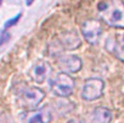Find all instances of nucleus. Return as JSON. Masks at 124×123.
I'll return each mask as SVG.
<instances>
[{
	"mask_svg": "<svg viewBox=\"0 0 124 123\" xmlns=\"http://www.w3.org/2000/svg\"><path fill=\"white\" fill-rule=\"evenodd\" d=\"M53 120V111L50 106L30 111L23 117L24 123H50Z\"/></svg>",
	"mask_w": 124,
	"mask_h": 123,
	"instance_id": "obj_6",
	"label": "nucleus"
},
{
	"mask_svg": "<svg viewBox=\"0 0 124 123\" xmlns=\"http://www.w3.org/2000/svg\"><path fill=\"white\" fill-rule=\"evenodd\" d=\"M59 68L62 70V72L68 74H76L81 70L82 68V60L78 55L75 54H67L61 55L58 61Z\"/></svg>",
	"mask_w": 124,
	"mask_h": 123,
	"instance_id": "obj_8",
	"label": "nucleus"
},
{
	"mask_svg": "<svg viewBox=\"0 0 124 123\" xmlns=\"http://www.w3.org/2000/svg\"><path fill=\"white\" fill-rule=\"evenodd\" d=\"M113 112L106 106H97L90 114V123H111L113 121Z\"/></svg>",
	"mask_w": 124,
	"mask_h": 123,
	"instance_id": "obj_11",
	"label": "nucleus"
},
{
	"mask_svg": "<svg viewBox=\"0 0 124 123\" xmlns=\"http://www.w3.org/2000/svg\"><path fill=\"white\" fill-rule=\"evenodd\" d=\"M59 43L63 50L71 51V50L78 49L81 45L82 41L78 32L75 29H71V31H68V32L62 34L61 37L59 39Z\"/></svg>",
	"mask_w": 124,
	"mask_h": 123,
	"instance_id": "obj_10",
	"label": "nucleus"
},
{
	"mask_svg": "<svg viewBox=\"0 0 124 123\" xmlns=\"http://www.w3.org/2000/svg\"><path fill=\"white\" fill-rule=\"evenodd\" d=\"M1 2H2V0H0V6H1Z\"/></svg>",
	"mask_w": 124,
	"mask_h": 123,
	"instance_id": "obj_17",
	"label": "nucleus"
},
{
	"mask_svg": "<svg viewBox=\"0 0 124 123\" xmlns=\"http://www.w3.org/2000/svg\"><path fill=\"white\" fill-rule=\"evenodd\" d=\"M101 19L109 27L124 29V1L123 0H109L108 2L99 3Z\"/></svg>",
	"mask_w": 124,
	"mask_h": 123,
	"instance_id": "obj_1",
	"label": "nucleus"
},
{
	"mask_svg": "<svg viewBox=\"0 0 124 123\" xmlns=\"http://www.w3.org/2000/svg\"><path fill=\"white\" fill-rule=\"evenodd\" d=\"M67 123H85V121H84V119H80V117H72Z\"/></svg>",
	"mask_w": 124,
	"mask_h": 123,
	"instance_id": "obj_15",
	"label": "nucleus"
},
{
	"mask_svg": "<svg viewBox=\"0 0 124 123\" xmlns=\"http://www.w3.org/2000/svg\"><path fill=\"white\" fill-rule=\"evenodd\" d=\"M75 79L68 74L60 72L51 81V90L60 98L70 97L75 91Z\"/></svg>",
	"mask_w": 124,
	"mask_h": 123,
	"instance_id": "obj_3",
	"label": "nucleus"
},
{
	"mask_svg": "<svg viewBox=\"0 0 124 123\" xmlns=\"http://www.w3.org/2000/svg\"><path fill=\"white\" fill-rule=\"evenodd\" d=\"M9 37H10V35H9V34H8V33L3 32V33H2V35L0 36V44H3V43H5V42H7Z\"/></svg>",
	"mask_w": 124,
	"mask_h": 123,
	"instance_id": "obj_14",
	"label": "nucleus"
},
{
	"mask_svg": "<svg viewBox=\"0 0 124 123\" xmlns=\"http://www.w3.org/2000/svg\"><path fill=\"white\" fill-rule=\"evenodd\" d=\"M105 89V81L99 77L88 78L84 84L81 91L82 99L87 102H93L98 98H101L104 94Z\"/></svg>",
	"mask_w": 124,
	"mask_h": 123,
	"instance_id": "obj_4",
	"label": "nucleus"
},
{
	"mask_svg": "<svg viewBox=\"0 0 124 123\" xmlns=\"http://www.w3.org/2000/svg\"><path fill=\"white\" fill-rule=\"evenodd\" d=\"M81 33L84 39L89 44H97L101 34H103V27L99 20L97 19H88L81 25Z\"/></svg>",
	"mask_w": 124,
	"mask_h": 123,
	"instance_id": "obj_5",
	"label": "nucleus"
},
{
	"mask_svg": "<svg viewBox=\"0 0 124 123\" xmlns=\"http://www.w3.org/2000/svg\"><path fill=\"white\" fill-rule=\"evenodd\" d=\"M20 16L22 15H17L16 17H14V18H11V19H9L8 22H7L6 24H5V29H7V28H9V27H11V26H14L15 24H17V22L19 20V18H20Z\"/></svg>",
	"mask_w": 124,
	"mask_h": 123,
	"instance_id": "obj_13",
	"label": "nucleus"
},
{
	"mask_svg": "<svg viewBox=\"0 0 124 123\" xmlns=\"http://www.w3.org/2000/svg\"><path fill=\"white\" fill-rule=\"evenodd\" d=\"M105 48L108 52L115 55V58L124 62V33L115 35V39L113 37H107Z\"/></svg>",
	"mask_w": 124,
	"mask_h": 123,
	"instance_id": "obj_9",
	"label": "nucleus"
},
{
	"mask_svg": "<svg viewBox=\"0 0 124 123\" xmlns=\"http://www.w3.org/2000/svg\"><path fill=\"white\" fill-rule=\"evenodd\" d=\"M30 74L36 84H44L52 74V67L45 60H39L32 67Z\"/></svg>",
	"mask_w": 124,
	"mask_h": 123,
	"instance_id": "obj_7",
	"label": "nucleus"
},
{
	"mask_svg": "<svg viewBox=\"0 0 124 123\" xmlns=\"http://www.w3.org/2000/svg\"><path fill=\"white\" fill-rule=\"evenodd\" d=\"M35 0H26V6H32Z\"/></svg>",
	"mask_w": 124,
	"mask_h": 123,
	"instance_id": "obj_16",
	"label": "nucleus"
},
{
	"mask_svg": "<svg viewBox=\"0 0 124 123\" xmlns=\"http://www.w3.org/2000/svg\"><path fill=\"white\" fill-rule=\"evenodd\" d=\"M45 91L35 86H26L18 93V100L20 106L28 111H34L41 102L45 98Z\"/></svg>",
	"mask_w": 124,
	"mask_h": 123,
	"instance_id": "obj_2",
	"label": "nucleus"
},
{
	"mask_svg": "<svg viewBox=\"0 0 124 123\" xmlns=\"http://www.w3.org/2000/svg\"><path fill=\"white\" fill-rule=\"evenodd\" d=\"M0 123H16L15 117L9 112H1L0 113Z\"/></svg>",
	"mask_w": 124,
	"mask_h": 123,
	"instance_id": "obj_12",
	"label": "nucleus"
}]
</instances>
